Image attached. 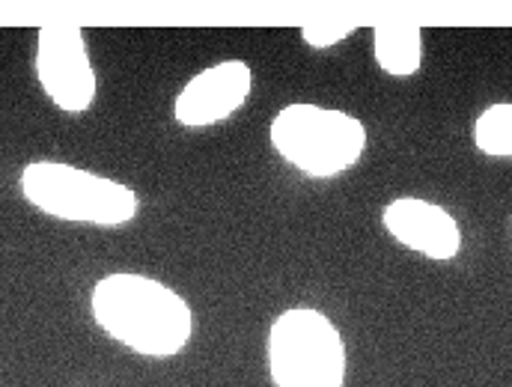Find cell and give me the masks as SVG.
<instances>
[{"mask_svg":"<svg viewBox=\"0 0 512 387\" xmlns=\"http://www.w3.org/2000/svg\"><path fill=\"white\" fill-rule=\"evenodd\" d=\"M18 185L33 209L63 224L117 230L131 224L140 212L134 188L63 161H30L21 170Z\"/></svg>","mask_w":512,"mask_h":387,"instance_id":"cell-2","label":"cell"},{"mask_svg":"<svg viewBox=\"0 0 512 387\" xmlns=\"http://www.w3.org/2000/svg\"><path fill=\"white\" fill-rule=\"evenodd\" d=\"M358 27L343 18H310L301 24V39L310 48H331L343 39H349Z\"/></svg>","mask_w":512,"mask_h":387,"instance_id":"cell-10","label":"cell"},{"mask_svg":"<svg viewBox=\"0 0 512 387\" xmlns=\"http://www.w3.org/2000/svg\"><path fill=\"white\" fill-rule=\"evenodd\" d=\"M382 224L402 248L426 259L447 262L462 251V230L456 218L432 200L396 197L384 206Z\"/></svg>","mask_w":512,"mask_h":387,"instance_id":"cell-7","label":"cell"},{"mask_svg":"<svg viewBox=\"0 0 512 387\" xmlns=\"http://www.w3.org/2000/svg\"><path fill=\"white\" fill-rule=\"evenodd\" d=\"M268 137L274 152L310 179L343 176L367 149V129L358 117L310 102L280 108L268 126Z\"/></svg>","mask_w":512,"mask_h":387,"instance_id":"cell-3","label":"cell"},{"mask_svg":"<svg viewBox=\"0 0 512 387\" xmlns=\"http://www.w3.org/2000/svg\"><path fill=\"white\" fill-rule=\"evenodd\" d=\"M349 355L337 325L313 307L283 310L268 331L274 387H346Z\"/></svg>","mask_w":512,"mask_h":387,"instance_id":"cell-4","label":"cell"},{"mask_svg":"<svg viewBox=\"0 0 512 387\" xmlns=\"http://www.w3.org/2000/svg\"><path fill=\"white\" fill-rule=\"evenodd\" d=\"M90 313L114 343L143 358H173L194 334V313L185 295L137 271H114L96 280Z\"/></svg>","mask_w":512,"mask_h":387,"instance_id":"cell-1","label":"cell"},{"mask_svg":"<svg viewBox=\"0 0 512 387\" xmlns=\"http://www.w3.org/2000/svg\"><path fill=\"white\" fill-rule=\"evenodd\" d=\"M254 90V69L245 60H221L197 72L173 99L182 129H212L245 108Z\"/></svg>","mask_w":512,"mask_h":387,"instance_id":"cell-6","label":"cell"},{"mask_svg":"<svg viewBox=\"0 0 512 387\" xmlns=\"http://www.w3.org/2000/svg\"><path fill=\"white\" fill-rule=\"evenodd\" d=\"M373 57L390 78H411L423 66V27L405 18L373 24Z\"/></svg>","mask_w":512,"mask_h":387,"instance_id":"cell-8","label":"cell"},{"mask_svg":"<svg viewBox=\"0 0 512 387\" xmlns=\"http://www.w3.org/2000/svg\"><path fill=\"white\" fill-rule=\"evenodd\" d=\"M474 146L492 158H512V102H495L477 117Z\"/></svg>","mask_w":512,"mask_h":387,"instance_id":"cell-9","label":"cell"},{"mask_svg":"<svg viewBox=\"0 0 512 387\" xmlns=\"http://www.w3.org/2000/svg\"><path fill=\"white\" fill-rule=\"evenodd\" d=\"M36 78L42 93L63 114H84L96 105L99 81L81 27L66 21H48L39 27Z\"/></svg>","mask_w":512,"mask_h":387,"instance_id":"cell-5","label":"cell"}]
</instances>
